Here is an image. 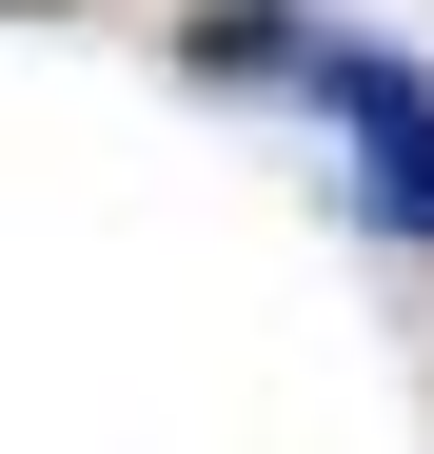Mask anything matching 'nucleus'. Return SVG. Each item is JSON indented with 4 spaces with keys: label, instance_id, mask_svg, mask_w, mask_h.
Instances as JSON below:
<instances>
[{
    "label": "nucleus",
    "instance_id": "obj_2",
    "mask_svg": "<svg viewBox=\"0 0 434 454\" xmlns=\"http://www.w3.org/2000/svg\"><path fill=\"white\" fill-rule=\"evenodd\" d=\"M178 80H316V40H297V0H198Z\"/></svg>",
    "mask_w": 434,
    "mask_h": 454
},
{
    "label": "nucleus",
    "instance_id": "obj_1",
    "mask_svg": "<svg viewBox=\"0 0 434 454\" xmlns=\"http://www.w3.org/2000/svg\"><path fill=\"white\" fill-rule=\"evenodd\" d=\"M297 99L336 119V178H355V217L434 257V59H395V40H316V80H297Z\"/></svg>",
    "mask_w": 434,
    "mask_h": 454
}]
</instances>
